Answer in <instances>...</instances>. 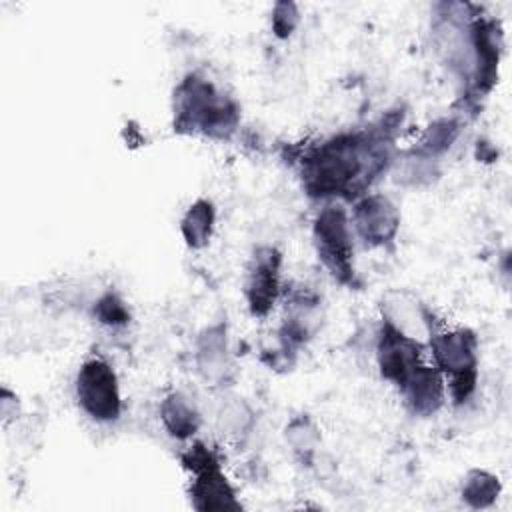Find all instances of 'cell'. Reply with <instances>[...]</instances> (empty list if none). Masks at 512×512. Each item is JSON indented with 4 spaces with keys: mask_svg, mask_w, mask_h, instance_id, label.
Listing matches in <instances>:
<instances>
[{
    "mask_svg": "<svg viewBox=\"0 0 512 512\" xmlns=\"http://www.w3.org/2000/svg\"><path fill=\"white\" fill-rule=\"evenodd\" d=\"M350 216L340 204L324 206L314 218V244L320 262L340 284H354Z\"/></svg>",
    "mask_w": 512,
    "mask_h": 512,
    "instance_id": "4",
    "label": "cell"
},
{
    "mask_svg": "<svg viewBox=\"0 0 512 512\" xmlns=\"http://www.w3.org/2000/svg\"><path fill=\"white\" fill-rule=\"evenodd\" d=\"M250 422V412L244 404H232L222 414V424L230 430V434H236L238 430H244Z\"/></svg>",
    "mask_w": 512,
    "mask_h": 512,
    "instance_id": "19",
    "label": "cell"
},
{
    "mask_svg": "<svg viewBox=\"0 0 512 512\" xmlns=\"http://www.w3.org/2000/svg\"><path fill=\"white\" fill-rule=\"evenodd\" d=\"M196 364L206 380H222L228 370V344L224 324L206 328L198 338Z\"/></svg>",
    "mask_w": 512,
    "mask_h": 512,
    "instance_id": "12",
    "label": "cell"
},
{
    "mask_svg": "<svg viewBox=\"0 0 512 512\" xmlns=\"http://www.w3.org/2000/svg\"><path fill=\"white\" fill-rule=\"evenodd\" d=\"M434 366L446 382L456 404L466 402L476 388V366H478V340L466 328L430 330L428 336Z\"/></svg>",
    "mask_w": 512,
    "mask_h": 512,
    "instance_id": "3",
    "label": "cell"
},
{
    "mask_svg": "<svg viewBox=\"0 0 512 512\" xmlns=\"http://www.w3.org/2000/svg\"><path fill=\"white\" fill-rule=\"evenodd\" d=\"M182 464L192 472L190 498L196 510H238L240 502L228 478L220 468V460L206 444L196 442L182 454Z\"/></svg>",
    "mask_w": 512,
    "mask_h": 512,
    "instance_id": "5",
    "label": "cell"
},
{
    "mask_svg": "<svg viewBox=\"0 0 512 512\" xmlns=\"http://www.w3.org/2000/svg\"><path fill=\"white\" fill-rule=\"evenodd\" d=\"M300 24L298 6L292 2H278L272 8V32L278 38H290Z\"/></svg>",
    "mask_w": 512,
    "mask_h": 512,
    "instance_id": "18",
    "label": "cell"
},
{
    "mask_svg": "<svg viewBox=\"0 0 512 512\" xmlns=\"http://www.w3.org/2000/svg\"><path fill=\"white\" fill-rule=\"evenodd\" d=\"M238 126V106L202 76H186L174 92V130L230 138Z\"/></svg>",
    "mask_w": 512,
    "mask_h": 512,
    "instance_id": "2",
    "label": "cell"
},
{
    "mask_svg": "<svg viewBox=\"0 0 512 512\" xmlns=\"http://www.w3.org/2000/svg\"><path fill=\"white\" fill-rule=\"evenodd\" d=\"M408 410L416 416H432L444 404L446 382L436 366L422 364L400 388Z\"/></svg>",
    "mask_w": 512,
    "mask_h": 512,
    "instance_id": "10",
    "label": "cell"
},
{
    "mask_svg": "<svg viewBox=\"0 0 512 512\" xmlns=\"http://www.w3.org/2000/svg\"><path fill=\"white\" fill-rule=\"evenodd\" d=\"M500 494V482L494 474L486 470L468 472L462 484V500H466L472 508L490 506Z\"/></svg>",
    "mask_w": 512,
    "mask_h": 512,
    "instance_id": "14",
    "label": "cell"
},
{
    "mask_svg": "<svg viewBox=\"0 0 512 512\" xmlns=\"http://www.w3.org/2000/svg\"><path fill=\"white\" fill-rule=\"evenodd\" d=\"M214 224H216L214 204L206 198H198L196 202H192L180 220V232L186 246L194 250L204 248L212 238Z\"/></svg>",
    "mask_w": 512,
    "mask_h": 512,
    "instance_id": "13",
    "label": "cell"
},
{
    "mask_svg": "<svg viewBox=\"0 0 512 512\" xmlns=\"http://www.w3.org/2000/svg\"><path fill=\"white\" fill-rule=\"evenodd\" d=\"M286 440L300 458H310L318 446L320 432L308 416H298L286 426Z\"/></svg>",
    "mask_w": 512,
    "mask_h": 512,
    "instance_id": "16",
    "label": "cell"
},
{
    "mask_svg": "<svg viewBox=\"0 0 512 512\" xmlns=\"http://www.w3.org/2000/svg\"><path fill=\"white\" fill-rule=\"evenodd\" d=\"M78 406L96 422H114L122 412L120 384L114 368L104 358H88L76 374Z\"/></svg>",
    "mask_w": 512,
    "mask_h": 512,
    "instance_id": "6",
    "label": "cell"
},
{
    "mask_svg": "<svg viewBox=\"0 0 512 512\" xmlns=\"http://www.w3.org/2000/svg\"><path fill=\"white\" fill-rule=\"evenodd\" d=\"M160 420L166 432L176 440L192 438L202 424L196 404L182 392H172L162 400Z\"/></svg>",
    "mask_w": 512,
    "mask_h": 512,
    "instance_id": "11",
    "label": "cell"
},
{
    "mask_svg": "<svg viewBox=\"0 0 512 512\" xmlns=\"http://www.w3.org/2000/svg\"><path fill=\"white\" fill-rule=\"evenodd\" d=\"M94 318L110 328L126 326L130 322V310L116 292H106L94 302Z\"/></svg>",
    "mask_w": 512,
    "mask_h": 512,
    "instance_id": "17",
    "label": "cell"
},
{
    "mask_svg": "<svg viewBox=\"0 0 512 512\" xmlns=\"http://www.w3.org/2000/svg\"><path fill=\"white\" fill-rule=\"evenodd\" d=\"M388 128L344 132L312 148L302 160V182L310 196H356L386 170Z\"/></svg>",
    "mask_w": 512,
    "mask_h": 512,
    "instance_id": "1",
    "label": "cell"
},
{
    "mask_svg": "<svg viewBox=\"0 0 512 512\" xmlns=\"http://www.w3.org/2000/svg\"><path fill=\"white\" fill-rule=\"evenodd\" d=\"M376 360L382 378L400 388L424 364L422 342L382 320L376 340Z\"/></svg>",
    "mask_w": 512,
    "mask_h": 512,
    "instance_id": "7",
    "label": "cell"
},
{
    "mask_svg": "<svg viewBox=\"0 0 512 512\" xmlns=\"http://www.w3.org/2000/svg\"><path fill=\"white\" fill-rule=\"evenodd\" d=\"M458 136V124L454 120H438L434 124L428 126V130L424 132L422 140L418 142V148H416V154L422 156V158H434L442 152H446L452 142L456 140Z\"/></svg>",
    "mask_w": 512,
    "mask_h": 512,
    "instance_id": "15",
    "label": "cell"
},
{
    "mask_svg": "<svg viewBox=\"0 0 512 512\" xmlns=\"http://www.w3.org/2000/svg\"><path fill=\"white\" fill-rule=\"evenodd\" d=\"M280 266L282 254L272 246H260L248 266L244 296L252 316H266L280 292Z\"/></svg>",
    "mask_w": 512,
    "mask_h": 512,
    "instance_id": "9",
    "label": "cell"
},
{
    "mask_svg": "<svg viewBox=\"0 0 512 512\" xmlns=\"http://www.w3.org/2000/svg\"><path fill=\"white\" fill-rule=\"evenodd\" d=\"M352 232L370 248L390 244L400 228V212L382 194H364L350 214Z\"/></svg>",
    "mask_w": 512,
    "mask_h": 512,
    "instance_id": "8",
    "label": "cell"
}]
</instances>
